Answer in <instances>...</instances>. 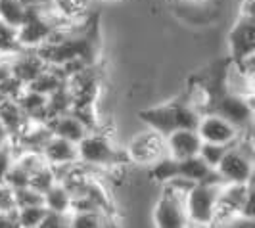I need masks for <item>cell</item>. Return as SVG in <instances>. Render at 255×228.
Here are the masks:
<instances>
[{
    "mask_svg": "<svg viewBox=\"0 0 255 228\" xmlns=\"http://www.w3.org/2000/svg\"><path fill=\"white\" fill-rule=\"evenodd\" d=\"M138 117L148 125V128H153L167 136L177 128H196L202 114L192 106L188 98H177L163 106L142 110Z\"/></svg>",
    "mask_w": 255,
    "mask_h": 228,
    "instance_id": "1",
    "label": "cell"
},
{
    "mask_svg": "<svg viewBox=\"0 0 255 228\" xmlns=\"http://www.w3.org/2000/svg\"><path fill=\"white\" fill-rule=\"evenodd\" d=\"M79 161L94 169H117L123 163H128V155L125 150H119L112 144V140L102 130H90L85 138L77 144Z\"/></svg>",
    "mask_w": 255,
    "mask_h": 228,
    "instance_id": "2",
    "label": "cell"
},
{
    "mask_svg": "<svg viewBox=\"0 0 255 228\" xmlns=\"http://www.w3.org/2000/svg\"><path fill=\"white\" fill-rule=\"evenodd\" d=\"M62 23L65 21L52 12V8H33V6L27 8L25 19L17 27V38L21 48L35 50L38 46H42Z\"/></svg>",
    "mask_w": 255,
    "mask_h": 228,
    "instance_id": "3",
    "label": "cell"
},
{
    "mask_svg": "<svg viewBox=\"0 0 255 228\" xmlns=\"http://www.w3.org/2000/svg\"><path fill=\"white\" fill-rule=\"evenodd\" d=\"M221 188L223 186H209V184H194L192 186L184 198V209H186L190 227L213 228Z\"/></svg>",
    "mask_w": 255,
    "mask_h": 228,
    "instance_id": "4",
    "label": "cell"
},
{
    "mask_svg": "<svg viewBox=\"0 0 255 228\" xmlns=\"http://www.w3.org/2000/svg\"><path fill=\"white\" fill-rule=\"evenodd\" d=\"M254 15L238 13L236 23L229 33L230 64L240 65L248 58L255 56V23Z\"/></svg>",
    "mask_w": 255,
    "mask_h": 228,
    "instance_id": "5",
    "label": "cell"
},
{
    "mask_svg": "<svg viewBox=\"0 0 255 228\" xmlns=\"http://www.w3.org/2000/svg\"><path fill=\"white\" fill-rule=\"evenodd\" d=\"M125 152L128 155V161L138 165H150L152 167L155 161H159L161 157L167 155L165 136L159 134L153 128H148V130L136 134L134 138L128 142Z\"/></svg>",
    "mask_w": 255,
    "mask_h": 228,
    "instance_id": "6",
    "label": "cell"
},
{
    "mask_svg": "<svg viewBox=\"0 0 255 228\" xmlns=\"http://www.w3.org/2000/svg\"><path fill=\"white\" fill-rule=\"evenodd\" d=\"M196 130H198L202 142L225 144V146H232L236 140L240 138V134H242L234 125H230L227 119H223V117L217 114L202 115Z\"/></svg>",
    "mask_w": 255,
    "mask_h": 228,
    "instance_id": "7",
    "label": "cell"
},
{
    "mask_svg": "<svg viewBox=\"0 0 255 228\" xmlns=\"http://www.w3.org/2000/svg\"><path fill=\"white\" fill-rule=\"evenodd\" d=\"M155 228H188V215L184 209V200L163 194L153 209Z\"/></svg>",
    "mask_w": 255,
    "mask_h": 228,
    "instance_id": "8",
    "label": "cell"
},
{
    "mask_svg": "<svg viewBox=\"0 0 255 228\" xmlns=\"http://www.w3.org/2000/svg\"><path fill=\"white\" fill-rule=\"evenodd\" d=\"M165 146L167 155L180 161V159L198 155L200 146H202V138H200L196 128H177L165 136Z\"/></svg>",
    "mask_w": 255,
    "mask_h": 228,
    "instance_id": "9",
    "label": "cell"
},
{
    "mask_svg": "<svg viewBox=\"0 0 255 228\" xmlns=\"http://www.w3.org/2000/svg\"><path fill=\"white\" fill-rule=\"evenodd\" d=\"M10 67H12V75L21 81L23 85H29L31 81H35L46 67V62L38 56L37 50L33 48H21L10 56Z\"/></svg>",
    "mask_w": 255,
    "mask_h": 228,
    "instance_id": "10",
    "label": "cell"
},
{
    "mask_svg": "<svg viewBox=\"0 0 255 228\" xmlns=\"http://www.w3.org/2000/svg\"><path fill=\"white\" fill-rule=\"evenodd\" d=\"M42 157L44 161L50 165V167H60V165H67L79 161V153H77V144L64 140L60 136H54L46 140V144L42 146Z\"/></svg>",
    "mask_w": 255,
    "mask_h": 228,
    "instance_id": "11",
    "label": "cell"
},
{
    "mask_svg": "<svg viewBox=\"0 0 255 228\" xmlns=\"http://www.w3.org/2000/svg\"><path fill=\"white\" fill-rule=\"evenodd\" d=\"M48 128L52 130L54 136L69 140V142H73V144H79V142L90 132L89 128L85 127L75 115L69 114V112L54 117L50 123H48Z\"/></svg>",
    "mask_w": 255,
    "mask_h": 228,
    "instance_id": "12",
    "label": "cell"
},
{
    "mask_svg": "<svg viewBox=\"0 0 255 228\" xmlns=\"http://www.w3.org/2000/svg\"><path fill=\"white\" fill-rule=\"evenodd\" d=\"M27 121H29V117L21 110V106L17 104V100L0 98V125L6 128L10 138L17 136L21 132V128L27 125Z\"/></svg>",
    "mask_w": 255,
    "mask_h": 228,
    "instance_id": "13",
    "label": "cell"
},
{
    "mask_svg": "<svg viewBox=\"0 0 255 228\" xmlns=\"http://www.w3.org/2000/svg\"><path fill=\"white\" fill-rule=\"evenodd\" d=\"M50 4L52 12L60 19L75 23V21H83L89 17L92 0H50Z\"/></svg>",
    "mask_w": 255,
    "mask_h": 228,
    "instance_id": "14",
    "label": "cell"
},
{
    "mask_svg": "<svg viewBox=\"0 0 255 228\" xmlns=\"http://www.w3.org/2000/svg\"><path fill=\"white\" fill-rule=\"evenodd\" d=\"M71 194L67 192L65 186L60 182H56L52 188L42 194V205L48 213H56V215H69L71 213Z\"/></svg>",
    "mask_w": 255,
    "mask_h": 228,
    "instance_id": "15",
    "label": "cell"
},
{
    "mask_svg": "<svg viewBox=\"0 0 255 228\" xmlns=\"http://www.w3.org/2000/svg\"><path fill=\"white\" fill-rule=\"evenodd\" d=\"M64 85H65L64 73H62L58 67H54V65H46L44 71H42L35 81H31L25 89L35 90V92L42 94V96H50V94H54L58 89H62Z\"/></svg>",
    "mask_w": 255,
    "mask_h": 228,
    "instance_id": "16",
    "label": "cell"
},
{
    "mask_svg": "<svg viewBox=\"0 0 255 228\" xmlns=\"http://www.w3.org/2000/svg\"><path fill=\"white\" fill-rule=\"evenodd\" d=\"M177 167H179V177L190 180L192 184H200L205 178V175L211 171L198 155L180 159V161H177Z\"/></svg>",
    "mask_w": 255,
    "mask_h": 228,
    "instance_id": "17",
    "label": "cell"
},
{
    "mask_svg": "<svg viewBox=\"0 0 255 228\" xmlns=\"http://www.w3.org/2000/svg\"><path fill=\"white\" fill-rule=\"evenodd\" d=\"M27 6L23 0H0V21L8 23L12 27H17L25 19Z\"/></svg>",
    "mask_w": 255,
    "mask_h": 228,
    "instance_id": "18",
    "label": "cell"
},
{
    "mask_svg": "<svg viewBox=\"0 0 255 228\" xmlns=\"http://www.w3.org/2000/svg\"><path fill=\"white\" fill-rule=\"evenodd\" d=\"M110 217L98 211H79L69 213V228H104Z\"/></svg>",
    "mask_w": 255,
    "mask_h": 228,
    "instance_id": "19",
    "label": "cell"
},
{
    "mask_svg": "<svg viewBox=\"0 0 255 228\" xmlns=\"http://www.w3.org/2000/svg\"><path fill=\"white\" fill-rule=\"evenodd\" d=\"M46 213L48 211L44 209V205L21 207V209H15V223L21 228H38Z\"/></svg>",
    "mask_w": 255,
    "mask_h": 228,
    "instance_id": "20",
    "label": "cell"
},
{
    "mask_svg": "<svg viewBox=\"0 0 255 228\" xmlns=\"http://www.w3.org/2000/svg\"><path fill=\"white\" fill-rule=\"evenodd\" d=\"M19 50H21V44L17 38V29L0 21V56L10 58Z\"/></svg>",
    "mask_w": 255,
    "mask_h": 228,
    "instance_id": "21",
    "label": "cell"
},
{
    "mask_svg": "<svg viewBox=\"0 0 255 228\" xmlns=\"http://www.w3.org/2000/svg\"><path fill=\"white\" fill-rule=\"evenodd\" d=\"M150 173H152V178L153 180H157L159 184H165L169 182L171 178L179 177V167H177V159H173V157H161L159 161H155L152 165V169H150Z\"/></svg>",
    "mask_w": 255,
    "mask_h": 228,
    "instance_id": "22",
    "label": "cell"
},
{
    "mask_svg": "<svg viewBox=\"0 0 255 228\" xmlns=\"http://www.w3.org/2000/svg\"><path fill=\"white\" fill-rule=\"evenodd\" d=\"M230 146H225V144H211V142H202L200 146V152H198V157L204 161L209 169H217V165L221 163V159L225 157V153Z\"/></svg>",
    "mask_w": 255,
    "mask_h": 228,
    "instance_id": "23",
    "label": "cell"
},
{
    "mask_svg": "<svg viewBox=\"0 0 255 228\" xmlns=\"http://www.w3.org/2000/svg\"><path fill=\"white\" fill-rule=\"evenodd\" d=\"M13 203H15V209L42 205V194L37 192L35 188H31V186H23V188L13 190Z\"/></svg>",
    "mask_w": 255,
    "mask_h": 228,
    "instance_id": "24",
    "label": "cell"
},
{
    "mask_svg": "<svg viewBox=\"0 0 255 228\" xmlns=\"http://www.w3.org/2000/svg\"><path fill=\"white\" fill-rule=\"evenodd\" d=\"M54 184H56V175H54L50 165L44 167V169H40V171H37L35 175H31V178H29V186L35 188L37 192H40V194H44V192L48 190V188H52Z\"/></svg>",
    "mask_w": 255,
    "mask_h": 228,
    "instance_id": "25",
    "label": "cell"
},
{
    "mask_svg": "<svg viewBox=\"0 0 255 228\" xmlns=\"http://www.w3.org/2000/svg\"><path fill=\"white\" fill-rule=\"evenodd\" d=\"M29 175L19 167V165L12 163L8 167V171L4 173L2 177V182H6L12 190H17V188H23V186H29Z\"/></svg>",
    "mask_w": 255,
    "mask_h": 228,
    "instance_id": "26",
    "label": "cell"
},
{
    "mask_svg": "<svg viewBox=\"0 0 255 228\" xmlns=\"http://www.w3.org/2000/svg\"><path fill=\"white\" fill-rule=\"evenodd\" d=\"M25 90V85L21 81H17L15 77H8L0 83V98H12V100H17L21 96V92Z\"/></svg>",
    "mask_w": 255,
    "mask_h": 228,
    "instance_id": "27",
    "label": "cell"
},
{
    "mask_svg": "<svg viewBox=\"0 0 255 228\" xmlns=\"http://www.w3.org/2000/svg\"><path fill=\"white\" fill-rule=\"evenodd\" d=\"M0 213H15V203H13V190L6 184L0 182Z\"/></svg>",
    "mask_w": 255,
    "mask_h": 228,
    "instance_id": "28",
    "label": "cell"
},
{
    "mask_svg": "<svg viewBox=\"0 0 255 228\" xmlns=\"http://www.w3.org/2000/svg\"><path fill=\"white\" fill-rule=\"evenodd\" d=\"M215 228H255V221L250 215H234Z\"/></svg>",
    "mask_w": 255,
    "mask_h": 228,
    "instance_id": "29",
    "label": "cell"
},
{
    "mask_svg": "<svg viewBox=\"0 0 255 228\" xmlns=\"http://www.w3.org/2000/svg\"><path fill=\"white\" fill-rule=\"evenodd\" d=\"M69 223V215H56V213H46L38 228H64Z\"/></svg>",
    "mask_w": 255,
    "mask_h": 228,
    "instance_id": "30",
    "label": "cell"
},
{
    "mask_svg": "<svg viewBox=\"0 0 255 228\" xmlns=\"http://www.w3.org/2000/svg\"><path fill=\"white\" fill-rule=\"evenodd\" d=\"M8 77H12L10 58H6V56H0V83H2L4 79H8Z\"/></svg>",
    "mask_w": 255,
    "mask_h": 228,
    "instance_id": "31",
    "label": "cell"
},
{
    "mask_svg": "<svg viewBox=\"0 0 255 228\" xmlns=\"http://www.w3.org/2000/svg\"><path fill=\"white\" fill-rule=\"evenodd\" d=\"M23 4L27 8H52L50 0H23Z\"/></svg>",
    "mask_w": 255,
    "mask_h": 228,
    "instance_id": "32",
    "label": "cell"
},
{
    "mask_svg": "<svg viewBox=\"0 0 255 228\" xmlns=\"http://www.w3.org/2000/svg\"><path fill=\"white\" fill-rule=\"evenodd\" d=\"M6 228H21V227H19V225L15 223V219H13L12 223H10V225H8V227H6Z\"/></svg>",
    "mask_w": 255,
    "mask_h": 228,
    "instance_id": "33",
    "label": "cell"
},
{
    "mask_svg": "<svg viewBox=\"0 0 255 228\" xmlns=\"http://www.w3.org/2000/svg\"><path fill=\"white\" fill-rule=\"evenodd\" d=\"M182 2H207V0H182Z\"/></svg>",
    "mask_w": 255,
    "mask_h": 228,
    "instance_id": "34",
    "label": "cell"
},
{
    "mask_svg": "<svg viewBox=\"0 0 255 228\" xmlns=\"http://www.w3.org/2000/svg\"><path fill=\"white\" fill-rule=\"evenodd\" d=\"M188 228H194V227H188Z\"/></svg>",
    "mask_w": 255,
    "mask_h": 228,
    "instance_id": "35",
    "label": "cell"
}]
</instances>
